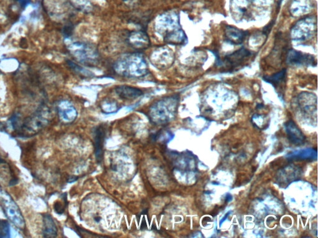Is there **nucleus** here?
Instances as JSON below:
<instances>
[{"label": "nucleus", "instance_id": "f257e3e1", "mask_svg": "<svg viewBox=\"0 0 318 238\" xmlns=\"http://www.w3.org/2000/svg\"><path fill=\"white\" fill-rule=\"evenodd\" d=\"M179 97L178 95L166 97L152 105L149 117L152 122L162 125L172 120L176 115Z\"/></svg>", "mask_w": 318, "mask_h": 238}, {"label": "nucleus", "instance_id": "f03ea898", "mask_svg": "<svg viewBox=\"0 0 318 238\" xmlns=\"http://www.w3.org/2000/svg\"><path fill=\"white\" fill-rule=\"evenodd\" d=\"M146 60L139 53L123 56L114 64L116 73L128 78H139L146 75L148 69Z\"/></svg>", "mask_w": 318, "mask_h": 238}, {"label": "nucleus", "instance_id": "7ed1b4c3", "mask_svg": "<svg viewBox=\"0 0 318 238\" xmlns=\"http://www.w3.org/2000/svg\"><path fill=\"white\" fill-rule=\"evenodd\" d=\"M159 20L158 24L156 23V31L161 34L166 43L174 45L185 43L186 40V34L176 21L169 17Z\"/></svg>", "mask_w": 318, "mask_h": 238}, {"label": "nucleus", "instance_id": "20e7f679", "mask_svg": "<svg viewBox=\"0 0 318 238\" xmlns=\"http://www.w3.org/2000/svg\"><path fill=\"white\" fill-rule=\"evenodd\" d=\"M51 111L48 107H43L36 113L26 119L20 127V135L31 137L43 130L50 122Z\"/></svg>", "mask_w": 318, "mask_h": 238}, {"label": "nucleus", "instance_id": "39448f33", "mask_svg": "<svg viewBox=\"0 0 318 238\" xmlns=\"http://www.w3.org/2000/svg\"><path fill=\"white\" fill-rule=\"evenodd\" d=\"M2 207L7 218L20 229H24L25 221L20 209L8 195H4L1 199Z\"/></svg>", "mask_w": 318, "mask_h": 238}, {"label": "nucleus", "instance_id": "423d86ee", "mask_svg": "<svg viewBox=\"0 0 318 238\" xmlns=\"http://www.w3.org/2000/svg\"><path fill=\"white\" fill-rule=\"evenodd\" d=\"M317 22L312 18L301 20L297 23L292 30V37L294 41H305L309 39L317 31Z\"/></svg>", "mask_w": 318, "mask_h": 238}, {"label": "nucleus", "instance_id": "0eeeda50", "mask_svg": "<svg viewBox=\"0 0 318 238\" xmlns=\"http://www.w3.org/2000/svg\"><path fill=\"white\" fill-rule=\"evenodd\" d=\"M151 62L159 69H167L173 64L174 54L170 48H160L154 51L151 55Z\"/></svg>", "mask_w": 318, "mask_h": 238}, {"label": "nucleus", "instance_id": "6e6552de", "mask_svg": "<svg viewBox=\"0 0 318 238\" xmlns=\"http://www.w3.org/2000/svg\"><path fill=\"white\" fill-rule=\"evenodd\" d=\"M71 50L75 57L83 64H93L97 60V52L86 44H74Z\"/></svg>", "mask_w": 318, "mask_h": 238}, {"label": "nucleus", "instance_id": "1a4fd4ad", "mask_svg": "<svg viewBox=\"0 0 318 238\" xmlns=\"http://www.w3.org/2000/svg\"><path fill=\"white\" fill-rule=\"evenodd\" d=\"M287 64L292 66H313L317 65L314 57L291 49L288 52Z\"/></svg>", "mask_w": 318, "mask_h": 238}, {"label": "nucleus", "instance_id": "9d476101", "mask_svg": "<svg viewBox=\"0 0 318 238\" xmlns=\"http://www.w3.org/2000/svg\"><path fill=\"white\" fill-rule=\"evenodd\" d=\"M57 111L60 120L65 123L73 122L78 115L73 105L67 101L60 102L58 105Z\"/></svg>", "mask_w": 318, "mask_h": 238}, {"label": "nucleus", "instance_id": "9b49d317", "mask_svg": "<svg viewBox=\"0 0 318 238\" xmlns=\"http://www.w3.org/2000/svg\"><path fill=\"white\" fill-rule=\"evenodd\" d=\"M288 139L292 143L295 145H302L305 143L306 138L296 123L292 120L285 123Z\"/></svg>", "mask_w": 318, "mask_h": 238}, {"label": "nucleus", "instance_id": "f8f14e48", "mask_svg": "<svg viewBox=\"0 0 318 238\" xmlns=\"http://www.w3.org/2000/svg\"><path fill=\"white\" fill-rule=\"evenodd\" d=\"M95 153L97 162L101 163L104 158V146L106 135L105 128L102 125L96 127L94 131Z\"/></svg>", "mask_w": 318, "mask_h": 238}, {"label": "nucleus", "instance_id": "ddd939ff", "mask_svg": "<svg viewBox=\"0 0 318 238\" xmlns=\"http://www.w3.org/2000/svg\"><path fill=\"white\" fill-rule=\"evenodd\" d=\"M224 36L228 43L234 45H239L244 42L248 35L247 31H242L237 27L228 25L224 31Z\"/></svg>", "mask_w": 318, "mask_h": 238}, {"label": "nucleus", "instance_id": "4468645a", "mask_svg": "<svg viewBox=\"0 0 318 238\" xmlns=\"http://www.w3.org/2000/svg\"><path fill=\"white\" fill-rule=\"evenodd\" d=\"M115 92L123 99H134L143 95V92L140 89L126 85L117 86Z\"/></svg>", "mask_w": 318, "mask_h": 238}, {"label": "nucleus", "instance_id": "2eb2a0df", "mask_svg": "<svg viewBox=\"0 0 318 238\" xmlns=\"http://www.w3.org/2000/svg\"><path fill=\"white\" fill-rule=\"evenodd\" d=\"M130 35L129 41L133 48L136 49H145L150 46V41L146 32H132Z\"/></svg>", "mask_w": 318, "mask_h": 238}, {"label": "nucleus", "instance_id": "dca6fc26", "mask_svg": "<svg viewBox=\"0 0 318 238\" xmlns=\"http://www.w3.org/2000/svg\"><path fill=\"white\" fill-rule=\"evenodd\" d=\"M251 55V52L247 49L244 48H240V50L236 51L232 54L226 56L225 60L231 66L236 68L241 64L245 58L249 57Z\"/></svg>", "mask_w": 318, "mask_h": 238}, {"label": "nucleus", "instance_id": "f3484780", "mask_svg": "<svg viewBox=\"0 0 318 238\" xmlns=\"http://www.w3.org/2000/svg\"><path fill=\"white\" fill-rule=\"evenodd\" d=\"M44 230L43 235L45 238H55L57 237V228L55 221L51 214H46L43 216Z\"/></svg>", "mask_w": 318, "mask_h": 238}, {"label": "nucleus", "instance_id": "a211bd4d", "mask_svg": "<svg viewBox=\"0 0 318 238\" xmlns=\"http://www.w3.org/2000/svg\"><path fill=\"white\" fill-rule=\"evenodd\" d=\"M317 150L312 149H305L300 151H294L288 155L289 160H310L315 157L317 158Z\"/></svg>", "mask_w": 318, "mask_h": 238}, {"label": "nucleus", "instance_id": "6ab92c4d", "mask_svg": "<svg viewBox=\"0 0 318 238\" xmlns=\"http://www.w3.org/2000/svg\"><path fill=\"white\" fill-rule=\"evenodd\" d=\"M286 70L284 69L282 71L273 74L272 76H264L263 80L266 83L271 84L276 88V86L279 85L280 83L285 80V78H286Z\"/></svg>", "mask_w": 318, "mask_h": 238}, {"label": "nucleus", "instance_id": "aec40b11", "mask_svg": "<svg viewBox=\"0 0 318 238\" xmlns=\"http://www.w3.org/2000/svg\"><path fill=\"white\" fill-rule=\"evenodd\" d=\"M10 237V225L8 221L0 219V238H6Z\"/></svg>", "mask_w": 318, "mask_h": 238}, {"label": "nucleus", "instance_id": "412c9836", "mask_svg": "<svg viewBox=\"0 0 318 238\" xmlns=\"http://www.w3.org/2000/svg\"><path fill=\"white\" fill-rule=\"evenodd\" d=\"M54 210L57 214H62L64 213V207L62 206V205L60 203L57 202L54 205Z\"/></svg>", "mask_w": 318, "mask_h": 238}, {"label": "nucleus", "instance_id": "4be33fe9", "mask_svg": "<svg viewBox=\"0 0 318 238\" xmlns=\"http://www.w3.org/2000/svg\"><path fill=\"white\" fill-rule=\"evenodd\" d=\"M274 1V0H253V1L255 2V3H257V2H258V3H260L261 4H271L272 3V2Z\"/></svg>", "mask_w": 318, "mask_h": 238}, {"label": "nucleus", "instance_id": "5701e85b", "mask_svg": "<svg viewBox=\"0 0 318 238\" xmlns=\"http://www.w3.org/2000/svg\"><path fill=\"white\" fill-rule=\"evenodd\" d=\"M17 1L21 6L23 7V8H25L30 3L31 0H17Z\"/></svg>", "mask_w": 318, "mask_h": 238}, {"label": "nucleus", "instance_id": "b1692460", "mask_svg": "<svg viewBox=\"0 0 318 238\" xmlns=\"http://www.w3.org/2000/svg\"><path fill=\"white\" fill-rule=\"evenodd\" d=\"M273 24H270L269 25H268L267 26H266L265 27V29H264V33L265 34H268V33H269V31H270V29H272V25Z\"/></svg>", "mask_w": 318, "mask_h": 238}, {"label": "nucleus", "instance_id": "393cba45", "mask_svg": "<svg viewBox=\"0 0 318 238\" xmlns=\"http://www.w3.org/2000/svg\"><path fill=\"white\" fill-rule=\"evenodd\" d=\"M5 163L4 161L3 160V158L1 157V156H0V165L3 164V163Z\"/></svg>", "mask_w": 318, "mask_h": 238}]
</instances>
